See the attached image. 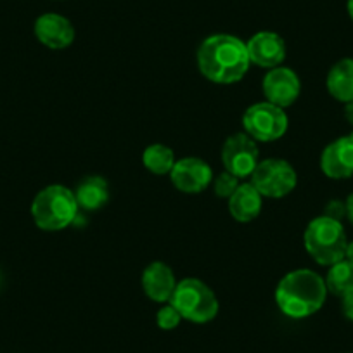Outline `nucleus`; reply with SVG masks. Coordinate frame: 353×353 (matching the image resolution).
Segmentation results:
<instances>
[{
	"label": "nucleus",
	"instance_id": "22",
	"mask_svg": "<svg viewBox=\"0 0 353 353\" xmlns=\"http://www.w3.org/2000/svg\"><path fill=\"white\" fill-rule=\"evenodd\" d=\"M325 216H329V219H334V220H339L341 222L343 216H346V206L345 203L341 201H331L327 206H325Z\"/></svg>",
	"mask_w": 353,
	"mask_h": 353
},
{
	"label": "nucleus",
	"instance_id": "23",
	"mask_svg": "<svg viewBox=\"0 0 353 353\" xmlns=\"http://www.w3.org/2000/svg\"><path fill=\"white\" fill-rule=\"evenodd\" d=\"M343 314L353 322V290L343 296Z\"/></svg>",
	"mask_w": 353,
	"mask_h": 353
},
{
	"label": "nucleus",
	"instance_id": "16",
	"mask_svg": "<svg viewBox=\"0 0 353 353\" xmlns=\"http://www.w3.org/2000/svg\"><path fill=\"white\" fill-rule=\"evenodd\" d=\"M73 192L78 208L85 210V212H97L110 201V185L99 175L85 176L78 184L77 191Z\"/></svg>",
	"mask_w": 353,
	"mask_h": 353
},
{
	"label": "nucleus",
	"instance_id": "6",
	"mask_svg": "<svg viewBox=\"0 0 353 353\" xmlns=\"http://www.w3.org/2000/svg\"><path fill=\"white\" fill-rule=\"evenodd\" d=\"M246 135L256 142L279 141L290 128V118L283 108L272 103H256L243 114Z\"/></svg>",
	"mask_w": 353,
	"mask_h": 353
},
{
	"label": "nucleus",
	"instance_id": "3",
	"mask_svg": "<svg viewBox=\"0 0 353 353\" xmlns=\"http://www.w3.org/2000/svg\"><path fill=\"white\" fill-rule=\"evenodd\" d=\"M78 203L74 192L64 185L54 184L42 189L32 205V216L37 227L56 232L70 227L78 219Z\"/></svg>",
	"mask_w": 353,
	"mask_h": 353
},
{
	"label": "nucleus",
	"instance_id": "15",
	"mask_svg": "<svg viewBox=\"0 0 353 353\" xmlns=\"http://www.w3.org/2000/svg\"><path fill=\"white\" fill-rule=\"evenodd\" d=\"M261 205H263L261 194L253 188L251 182L239 184L236 192L229 198V213L237 222L248 223L260 215Z\"/></svg>",
	"mask_w": 353,
	"mask_h": 353
},
{
	"label": "nucleus",
	"instance_id": "5",
	"mask_svg": "<svg viewBox=\"0 0 353 353\" xmlns=\"http://www.w3.org/2000/svg\"><path fill=\"white\" fill-rule=\"evenodd\" d=\"M170 303L176 308L182 319L194 324L213 321L220 308L215 293L199 279H184L176 283Z\"/></svg>",
	"mask_w": 353,
	"mask_h": 353
},
{
	"label": "nucleus",
	"instance_id": "7",
	"mask_svg": "<svg viewBox=\"0 0 353 353\" xmlns=\"http://www.w3.org/2000/svg\"><path fill=\"white\" fill-rule=\"evenodd\" d=\"M251 184L260 192L261 198L281 199L294 191L298 176L286 159L269 158L258 163L251 173Z\"/></svg>",
	"mask_w": 353,
	"mask_h": 353
},
{
	"label": "nucleus",
	"instance_id": "10",
	"mask_svg": "<svg viewBox=\"0 0 353 353\" xmlns=\"http://www.w3.org/2000/svg\"><path fill=\"white\" fill-rule=\"evenodd\" d=\"M263 94L267 103L279 108H290L300 97L301 81L291 68L277 66L263 78Z\"/></svg>",
	"mask_w": 353,
	"mask_h": 353
},
{
	"label": "nucleus",
	"instance_id": "25",
	"mask_svg": "<svg viewBox=\"0 0 353 353\" xmlns=\"http://www.w3.org/2000/svg\"><path fill=\"white\" fill-rule=\"evenodd\" d=\"M345 118L350 125H353V101L345 104Z\"/></svg>",
	"mask_w": 353,
	"mask_h": 353
},
{
	"label": "nucleus",
	"instance_id": "18",
	"mask_svg": "<svg viewBox=\"0 0 353 353\" xmlns=\"http://www.w3.org/2000/svg\"><path fill=\"white\" fill-rule=\"evenodd\" d=\"M324 281L327 293L343 298L346 293L353 290V263L346 260V258L336 261L334 265L329 267V272Z\"/></svg>",
	"mask_w": 353,
	"mask_h": 353
},
{
	"label": "nucleus",
	"instance_id": "14",
	"mask_svg": "<svg viewBox=\"0 0 353 353\" xmlns=\"http://www.w3.org/2000/svg\"><path fill=\"white\" fill-rule=\"evenodd\" d=\"M176 279L173 270L163 261H152L142 274V290L156 303H166L175 293Z\"/></svg>",
	"mask_w": 353,
	"mask_h": 353
},
{
	"label": "nucleus",
	"instance_id": "8",
	"mask_svg": "<svg viewBox=\"0 0 353 353\" xmlns=\"http://www.w3.org/2000/svg\"><path fill=\"white\" fill-rule=\"evenodd\" d=\"M260 158L256 141L246 134L230 135L222 148V163L225 166V172L232 173L237 179L251 176L254 172Z\"/></svg>",
	"mask_w": 353,
	"mask_h": 353
},
{
	"label": "nucleus",
	"instance_id": "19",
	"mask_svg": "<svg viewBox=\"0 0 353 353\" xmlns=\"http://www.w3.org/2000/svg\"><path fill=\"white\" fill-rule=\"evenodd\" d=\"M142 163L154 175H166V173L170 175L173 165H175V154L168 145L152 144L145 148L144 154H142Z\"/></svg>",
	"mask_w": 353,
	"mask_h": 353
},
{
	"label": "nucleus",
	"instance_id": "12",
	"mask_svg": "<svg viewBox=\"0 0 353 353\" xmlns=\"http://www.w3.org/2000/svg\"><path fill=\"white\" fill-rule=\"evenodd\" d=\"M250 63L265 70H274L286 59V43L283 37L274 32H260L246 43Z\"/></svg>",
	"mask_w": 353,
	"mask_h": 353
},
{
	"label": "nucleus",
	"instance_id": "21",
	"mask_svg": "<svg viewBox=\"0 0 353 353\" xmlns=\"http://www.w3.org/2000/svg\"><path fill=\"white\" fill-rule=\"evenodd\" d=\"M237 188H239V179L234 176L232 173L223 172L215 179V194L219 198L229 199L236 192Z\"/></svg>",
	"mask_w": 353,
	"mask_h": 353
},
{
	"label": "nucleus",
	"instance_id": "13",
	"mask_svg": "<svg viewBox=\"0 0 353 353\" xmlns=\"http://www.w3.org/2000/svg\"><path fill=\"white\" fill-rule=\"evenodd\" d=\"M33 30L39 42L54 50L66 49L74 40V28L70 19L56 12H47L40 16Z\"/></svg>",
	"mask_w": 353,
	"mask_h": 353
},
{
	"label": "nucleus",
	"instance_id": "17",
	"mask_svg": "<svg viewBox=\"0 0 353 353\" xmlns=\"http://www.w3.org/2000/svg\"><path fill=\"white\" fill-rule=\"evenodd\" d=\"M325 87L331 97H334L339 103L346 104L353 101V59L346 57V59L338 61L329 70Z\"/></svg>",
	"mask_w": 353,
	"mask_h": 353
},
{
	"label": "nucleus",
	"instance_id": "26",
	"mask_svg": "<svg viewBox=\"0 0 353 353\" xmlns=\"http://www.w3.org/2000/svg\"><path fill=\"white\" fill-rule=\"evenodd\" d=\"M345 258H346V260H348V261H352V263H353V241H352V243H348V244H346Z\"/></svg>",
	"mask_w": 353,
	"mask_h": 353
},
{
	"label": "nucleus",
	"instance_id": "11",
	"mask_svg": "<svg viewBox=\"0 0 353 353\" xmlns=\"http://www.w3.org/2000/svg\"><path fill=\"white\" fill-rule=\"evenodd\" d=\"M321 168L332 181H343L353 175V132L325 145L321 156Z\"/></svg>",
	"mask_w": 353,
	"mask_h": 353
},
{
	"label": "nucleus",
	"instance_id": "4",
	"mask_svg": "<svg viewBox=\"0 0 353 353\" xmlns=\"http://www.w3.org/2000/svg\"><path fill=\"white\" fill-rule=\"evenodd\" d=\"M303 243L307 253L319 265L331 267L336 261L345 258L346 239L345 227L339 220L322 215L312 220L303 234Z\"/></svg>",
	"mask_w": 353,
	"mask_h": 353
},
{
	"label": "nucleus",
	"instance_id": "24",
	"mask_svg": "<svg viewBox=\"0 0 353 353\" xmlns=\"http://www.w3.org/2000/svg\"><path fill=\"white\" fill-rule=\"evenodd\" d=\"M345 206H346V219H348L350 223L353 225V192L346 198Z\"/></svg>",
	"mask_w": 353,
	"mask_h": 353
},
{
	"label": "nucleus",
	"instance_id": "20",
	"mask_svg": "<svg viewBox=\"0 0 353 353\" xmlns=\"http://www.w3.org/2000/svg\"><path fill=\"white\" fill-rule=\"evenodd\" d=\"M181 314L176 312V308L173 307L172 303L159 308L158 315H156V324H158V327L163 329V331H172V329H175L176 325L181 324Z\"/></svg>",
	"mask_w": 353,
	"mask_h": 353
},
{
	"label": "nucleus",
	"instance_id": "27",
	"mask_svg": "<svg viewBox=\"0 0 353 353\" xmlns=\"http://www.w3.org/2000/svg\"><path fill=\"white\" fill-rule=\"evenodd\" d=\"M346 9H348V14L353 21V0H348V4H346Z\"/></svg>",
	"mask_w": 353,
	"mask_h": 353
},
{
	"label": "nucleus",
	"instance_id": "9",
	"mask_svg": "<svg viewBox=\"0 0 353 353\" xmlns=\"http://www.w3.org/2000/svg\"><path fill=\"white\" fill-rule=\"evenodd\" d=\"M170 181L184 194H199L213 182V170L205 159L182 158L173 165Z\"/></svg>",
	"mask_w": 353,
	"mask_h": 353
},
{
	"label": "nucleus",
	"instance_id": "1",
	"mask_svg": "<svg viewBox=\"0 0 353 353\" xmlns=\"http://www.w3.org/2000/svg\"><path fill=\"white\" fill-rule=\"evenodd\" d=\"M250 64L246 43L234 35H212L198 49L199 71L213 83L230 85L243 80Z\"/></svg>",
	"mask_w": 353,
	"mask_h": 353
},
{
	"label": "nucleus",
	"instance_id": "2",
	"mask_svg": "<svg viewBox=\"0 0 353 353\" xmlns=\"http://www.w3.org/2000/svg\"><path fill=\"white\" fill-rule=\"evenodd\" d=\"M325 281L310 269H298L286 274L276 290L277 307L291 319L314 315L325 303Z\"/></svg>",
	"mask_w": 353,
	"mask_h": 353
}]
</instances>
